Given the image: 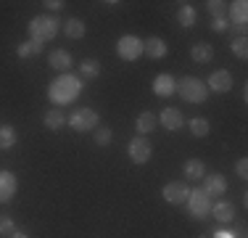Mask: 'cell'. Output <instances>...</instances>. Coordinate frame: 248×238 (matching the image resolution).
Listing matches in <instances>:
<instances>
[{"label":"cell","instance_id":"obj_21","mask_svg":"<svg viewBox=\"0 0 248 238\" xmlns=\"http://www.w3.org/2000/svg\"><path fill=\"white\" fill-rule=\"evenodd\" d=\"M156 124H158V119L151 114V111H143V114L138 117V122H135V127H138V133L143 135H148V133H153V130H156Z\"/></svg>","mask_w":248,"mask_h":238},{"label":"cell","instance_id":"obj_9","mask_svg":"<svg viewBox=\"0 0 248 238\" xmlns=\"http://www.w3.org/2000/svg\"><path fill=\"white\" fill-rule=\"evenodd\" d=\"M151 143L148 138H143V135H138V138L129 140V159H132L135 164H145L151 159Z\"/></svg>","mask_w":248,"mask_h":238},{"label":"cell","instance_id":"obj_7","mask_svg":"<svg viewBox=\"0 0 248 238\" xmlns=\"http://www.w3.org/2000/svg\"><path fill=\"white\" fill-rule=\"evenodd\" d=\"M161 196L167 199V204L182 206L187 201V196H190V186H187L185 180H172V183H167V186H164Z\"/></svg>","mask_w":248,"mask_h":238},{"label":"cell","instance_id":"obj_36","mask_svg":"<svg viewBox=\"0 0 248 238\" xmlns=\"http://www.w3.org/2000/svg\"><path fill=\"white\" fill-rule=\"evenodd\" d=\"M8 238H29V236H27V233H19V230H16V233H14V236H8Z\"/></svg>","mask_w":248,"mask_h":238},{"label":"cell","instance_id":"obj_26","mask_svg":"<svg viewBox=\"0 0 248 238\" xmlns=\"http://www.w3.org/2000/svg\"><path fill=\"white\" fill-rule=\"evenodd\" d=\"M177 21L190 29L193 24H196V8H193V5H180V8H177Z\"/></svg>","mask_w":248,"mask_h":238},{"label":"cell","instance_id":"obj_13","mask_svg":"<svg viewBox=\"0 0 248 238\" xmlns=\"http://www.w3.org/2000/svg\"><path fill=\"white\" fill-rule=\"evenodd\" d=\"M203 190L209 196H224L227 193V180H224V175H219V172H206L203 175Z\"/></svg>","mask_w":248,"mask_h":238},{"label":"cell","instance_id":"obj_3","mask_svg":"<svg viewBox=\"0 0 248 238\" xmlns=\"http://www.w3.org/2000/svg\"><path fill=\"white\" fill-rule=\"evenodd\" d=\"M177 95L187 103H203L209 98V87L198 77H182V80H177Z\"/></svg>","mask_w":248,"mask_h":238},{"label":"cell","instance_id":"obj_10","mask_svg":"<svg viewBox=\"0 0 248 238\" xmlns=\"http://www.w3.org/2000/svg\"><path fill=\"white\" fill-rule=\"evenodd\" d=\"M16 190H19L16 175L8 172V170H0V204H8V201L16 196Z\"/></svg>","mask_w":248,"mask_h":238},{"label":"cell","instance_id":"obj_18","mask_svg":"<svg viewBox=\"0 0 248 238\" xmlns=\"http://www.w3.org/2000/svg\"><path fill=\"white\" fill-rule=\"evenodd\" d=\"M182 170H185L187 180H203V175H206V164L201 162V159H187Z\"/></svg>","mask_w":248,"mask_h":238},{"label":"cell","instance_id":"obj_14","mask_svg":"<svg viewBox=\"0 0 248 238\" xmlns=\"http://www.w3.org/2000/svg\"><path fill=\"white\" fill-rule=\"evenodd\" d=\"M227 21H232L240 29H246V24H248V3L246 0H235V3L227 5Z\"/></svg>","mask_w":248,"mask_h":238},{"label":"cell","instance_id":"obj_15","mask_svg":"<svg viewBox=\"0 0 248 238\" xmlns=\"http://www.w3.org/2000/svg\"><path fill=\"white\" fill-rule=\"evenodd\" d=\"M153 93L158 95V98H169V95L177 93V80L172 74H158L156 80H153Z\"/></svg>","mask_w":248,"mask_h":238},{"label":"cell","instance_id":"obj_17","mask_svg":"<svg viewBox=\"0 0 248 238\" xmlns=\"http://www.w3.org/2000/svg\"><path fill=\"white\" fill-rule=\"evenodd\" d=\"M190 58L196 64H209L211 58H214V48H211L209 43H198L190 48Z\"/></svg>","mask_w":248,"mask_h":238},{"label":"cell","instance_id":"obj_29","mask_svg":"<svg viewBox=\"0 0 248 238\" xmlns=\"http://www.w3.org/2000/svg\"><path fill=\"white\" fill-rule=\"evenodd\" d=\"M93 138H95L98 146H108L111 138H114V133H111V127H103V124H98L95 133H93Z\"/></svg>","mask_w":248,"mask_h":238},{"label":"cell","instance_id":"obj_23","mask_svg":"<svg viewBox=\"0 0 248 238\" xmlns=\"http://www.w3.org/2000/svg\"><path fill=\"white\" fill-rule=\"evenodd\" d=\"M187 130H190L193 138H206V135H209V130H211V124H209V119L196 117V119H190V122H187Z\"/></svg>","mask_w":248,"mask_h":238},{"label":"cell","instance_id":"obj_22","mask_svg":"<svg viewBox=\"0 0 248 238\" xmlns=\"http://www.w3.org/2000/svg\"><path fill=\"white\" fill-rule=\"evenodd\" d=\"M85 32H87V27H85V21H82V19H69L66 24H63V34L72 37V40H82V37H85Z\"/></svg>","mask_w":248,"mask_h":238},{"label":"cell","instance_id":"obj_24","mask_svg":"<svg viewBox=\"0 0 248 238\" xmlns=\"http://www.w3.org/2000/svg\"><path fill=\"white\" fill-rule=\"evenodd\" d=\"M16 146V130L11 124H0V151H8Z\"/></svg>","mask_w":248,"mask_h":238},{"label":"cell","instance_id":"obj_6","mask_svg":"<svg viewBox=\"0 0 248 238\" xmlns=\"http://www.w3.org/2000/svg\"><path fill=\"white\" fill-rule=\"evenodd\" d=\"M116 53H119V58H124V61H135V58L143 56V40L138 34H124V37H119V43H116Z\"/></svg>","mask_w":248,"mask_h":238},{"label":"cell","instance_id":"obj_25","mask_svg":"<svg viewBox=\"0 0 248 238\" xmlns=\"http://www.w3.org/2000/svg\"><path fill=\"white\" fill-rule=\"evenodd\" d=\"M16 53H19V58L40 56V53H43V43H37V40H27V43H21L19 48H16Z\"/></svg>","mask_w":248,"mask_h":238},{"label":"cell","instance_id":"obj_2","mask_svg":"<svg viewBox=\"0 0 248 238\" xmlns=\"http://www.w3.org/2000/svg\"><path fill=\"white\" fill-rule=\"evenodd\" d=\"M61 19L58 16H53V14H40V16H34L32 21H29V37L32 40H37V43H48V40H53L58 32H61Z\"/></svg>","mask_w":248,"mask_h":238},{"label":"cell","instance_id":"obj_19","mask_svg":"<svg viewBox=\"0 0 248 238\" xmlns=\"http://www.w3.org/2000/svg\"><path fill=\"white\" fill-rule=\"evenodd\" d=\"M211 214H214L219 222H232L235 217V206L230 204V201H217L214 206H211Z\"/></svg>","mask_w":248,"mask_h":238},{"label":"cell","instance_id":"obj_11","mask_svg":"<svg viewBox=\"0 0 248 238\" xmlns=\"http://www.w3.org/2000/svg\"><path fill=\"white\" fill-rule=\"evenodd\" d=\"M48 64H50V69H56V71H61V74H66V71L72 69L74 58H72V53H69V51H63V48H56V51L48 53Z\"/></svg>","mask_w":248,"mask_h":238},{"label":"cell","instance_id":"obj_20","mask_svg":"<svg viewBox=\"0 0 248 238\" xmlns=\"http://www.w3.org/2000/svg\"><path fill=\"white\" fill-rule=\"evenodd\" d=\"M43 124L48 130H63V124H66V114H63L61 109H50L48 114L43 117Z\"/></svg>","mask_w":248,"mask_h":238},{"label":"cell","instance_id":"obj_8","mask_svg":"<svg viewBox=\"0 0 248 238\" xmlns=\"http://www.w3.org/2000/svg\"><path fill=\"white\" fill-rule=\"evenodd\" d=\"M206 87H209V93H230V90H232V74H230L227 69L211 71Z\"/></svg>","mask_w":248,"mask_h":238},{"label":"cell","instance_id":"obj_1","mask_svg":"<svg viewBox=\"0 0 248 238\" xmlns=\"http://www.w3.org/2000/svg\"><path fill=\"white\" fill-rule=\"evenodd\" d=\"M82 90V82L77 80L74 74H58L56 80L50 82V87H48V98L53 101L56 106H66V103H72V101L79 95Z\"/></svg>","mask_w":248,"mask_h":238},{"label":"cell","instance_id":"obj_5","mask_svg":"<svg viewBox=\"0 0 248 238\" xmlns=\"http://www.w3.org/2000/svg\"><path fill=\"white\" fill-rule=\"evenodd\" d=\"M185 204L196 220H203L206 214H211V196L203 188H190V196H187Z\"/></svg>","mask_w":248,"mask_h":238},{"label":"cell","instance_id":"obj_34","mask_svg":"<svg viewBox=\"0 0 248 238\" xmlns=\"http://www.w3.org/2000/svg\"><path fill=\"white\" fill-rule=\"evenodd\" d=\"M45 5H48L50 11H61V8H63V3H61V0H48Z\"/></svg>","mask_w":248,"mask_h":238},{"label":"cell","instance_id":"obj_16","mask_svg":"<svg viewBox=\"0 0 248 238\" xmlns=\"http://www.w3.org/2000/svg\"><path fill=\"white\" fill-rule=\"evenodd\" d=\"M143 53H148V58H153V61H158V58H164L169 53V48L167 43H164L161 37H148V40H143Z\"/></svg>","mask_w":248,"mask_h":238},{"label":"cell","instance_id":"obj_33","mask_svg":"<svg viewBox=\"0 0 248 238\" xmlns=\"http://www.w3.org/2000/svg\"><path fill=\"white\" fill-rule=\"evenodd\" d=\"M227 27H230L227 19H214V24H211V29H214V32H224Z\"/></svg>","mask_w":248,"mask_h":238},{"label":"cell","instance_id":"obj_31","mask_svg":"<svg viewBox=\"0 0 248 238\" xmlns=\"http://www.w3.org/2000/svg\"><path fill=\"white\" fill-rule=\"evenodd\" d=\"M16 233V222H14V217H0V236H14Z\"/></svg>","mask_w":248,"mask_h":238},{"label":"cell","instance_id":"obj_4","mask_svg":"<svg viewBox=\"0 0 248 238\" xmlns=\"http://www.w3.org/2000/svg\"><path fill=\"white\" fill-rule=\"evenodd\" d=\"M66 124L74 130V133H90V130L98 127V111L93 109H77L66 117Z\"/></svg>","mask_w":248,"mask_h":238},{"label":"cell","instance_id":"obj_35","mask_svg":"<svg viewBox=\"0 0 248 238\" xmlns=\"http://www.w3.org/2000/svg\"><path fill=\"white\" fill-rule=\"evenodd\" d=\"M214 238H235V233H230V230H217Z\"/></svg>","mask_w":248,"mask_h":238},{"label":"cell","instance_id":"obj_30","mask_svg":"<svg viewBox=\"0 0 248 238\" xmlns=\"http://www.w3.org/2000/svg\"><path fill=\"white\" fill-rule=\"evenodd\" d=\"M227 5L230 3H222V0H209V14L214 19H227Z\"/></svg>","mask_w":248,"mask_h":238},{"label":"cell","instance_id":"obj_27","mask_svg":"<svg viewBox=\"0 0 248 238\" xmlns=\"http://www.w3.org/2000/svg\"><path fill=\"white\" fill-rule=\"evenodd\" d=\"M79 69H82V77H85V80H95L100 74V61L98 58H85V61L79 64Z\"/></svg>","mask_w":248,"mask_h":238},{"label":"cell","instance_id":"obj_28","mask_svg":"<svg viewBox=\"0 0 248 238\" xmlns=\"http://www.w3.org/2000/svg\"><path fill=\"white\" fill-rule=\"evenodd\" d=\"M230 53H232V56H238V58H246L248 56V40H246V34H240V37H235L232 43H230Z\"/></svg>","mask_w":248,"mask_h":238},{"label":"cell","instance_id":"obj_12","mask_svg":"<svg viewBox=\"0 0 248 238\" xmlns=\"http://www.w3.org/2000/svg\"><path fill=\"white\" fill-rule=\"evenodd\" d=\"M156 119H158V124H161V127L169 130V133H174V130H180L182 124H185V119H182V111L174 109V106H167V109H164Z\"/></svg>","mask_w":248,"mask_h":238},{"label":"cell","instance_id":"obj_32","mask_svg":"<svg viewBox=\"0 0 248 238\" xmlns=\"http://www.w3.org/2000/svg\"><path fill=\"white\" fill-rule=\"evenodd\" d=\"M235 172H238V177H248V159H238V162H235Z\"/></svg>","mask_w":248,"mask_h":238}]
</instances>
